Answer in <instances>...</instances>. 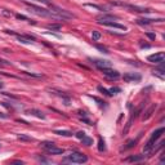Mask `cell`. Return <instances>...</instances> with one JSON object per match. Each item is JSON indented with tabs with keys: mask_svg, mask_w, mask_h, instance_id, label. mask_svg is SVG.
<instances>
[{
	"mask_svg": "<svg viewBox=\"0 0 165 165\" xmlns=\"http://www.w3.org/2000/svg\"><path fill=\"white\" fill-rule=\"evenodd\" d=\"M34 1H36V3H41V4H45V5H48V7H50L53 3L50 1V0H34Z\"/></svg>",
	"mask_w": 165,
	"mask_h": 165,
	"instance_id": "484cf974",
	"label": "cell"
},
{
	"mask_svg": "<svg viewBox=\"0 0 165 165\" xmlns=\"http://www.w3.org/2000/svg\"><path fill=\"white\" fill-rule=\"evenodd\" d=\"M81 142H82V145H85V146H92L93 145V139L90 138V137H88L87 134L81 138Z\"/></svg>",
	"mask_w": 165,
	"mask_h": 165,
	"instance_id": "d6986e66",
	"label": "cell"
},
{
	"mask_svg": "<svg viewBox=\"0 0 165 165\" xmlns=\"http://www.w3.org/2000/svg\"><path fill=\"white\" fill-rule=\"evenodd\" d=\"M137 142H138V138L132 139V141H128V143H126V146H124L123 150H124V151H126V150H129V148H133L134 146L137 145Z\"/></svg>",
	"mask_w": 165,
	"mask_h": 165,
	"instance_id": "e0dca14e",
	"label": "cell"
},
{
	"mask_svg": "<svg viewBox=\"0 0 165 165\" xmlns=\"http://www.w3.org/2000/svg\"><path fill=\"white\" fill-rule=\"evenodd\" d=\"M90 62L93 63V65L95 66V67L98 68V70H103V68H108L111 67V62L110 61H106V59H89Z\"/></svg>",
	"mask_w": 165,
	"mask_h": 165,
	"instance_id": "52a82bcc",
	"label": "cell"
},
{
	"mask_svg": "<svg viewBox=\"0 0 165 165\" xmlns=\"http://www.w3.org/2000/svg\"><path fill=\"white\" fill-rule=\"evenodd\" d=\"M98 90H100V92H102V93H103V94L108 95V97H111V95H112V93H111V92H110V90L104 89V88H102V87H98Z\"/></svg>",
	"mask_w": 165,
	"mask_h": 165,
	"instance_id": "cb8c5ba5",
	"label": "cell"
},
{
	"mask_svg": "<svg viewBox=\"0 0 165 165\" xmlns=\"http://www.w3.org/2000/svg\"><path fill=\"white\" fill-rule=\"evenodd\" d=\"M146 35H147V36L150 38L151 40H155V38H156V36H155V34H152V32H146Z\"/></svg>",
	"mask_w": 165,
	"mask_h": 165,
	"instance_id": "4dcf8cb0",
	"label": "cell"
},
{
	"mask_svg": "<svg viewBox=\"0 0 165 165\" xmlns=\"http://www.w3.org/2000/svg\"><path fill=\"white\" fill-rule=\"evenodd\" d=\"M17 138L20 139V141H27V142H31V141H32V138H31V137L26 136V134H18V136H17Z\"/></svg>",
	"mask_w": 165,
	"mask_h": 165,
	"instance_id": "603a6c76",
	"label": "cell"
},
{
	"mask_svg": "<svg viewBox=\"0 0 165 165\" xmlns=\"http://www.w3.org/2000/svg\"><path fill=\"white\" fill-rule=\"evenodd\" d=\"M49 92L52 93V94H56V95H58V97H61L63 101H65V104H70V101H71V98H70V95L68 94H66V93H63V92H59V90H57V89H48Z\"/></svg>",
	"mask_w": 165,
	"mask_h": 165,
	"instance_id": "30bf717a",
	"label": "cell"
},
{
	"mask_svg": "<svg viewBox=\"0 0 165 165\" xmlns=\"http://www.w3.org/2000/svg\"><path fill=\"white\" fill-rule=\"evenodd\" d=\"M26 114L29 115H32V116H36L39 119H45V115L40 111V110H36V108H31V110H26Z\"/></svg>",
	"mask_w": 165,
	"mask_h": 165,
	"instance_id": "4fadbf2b",
	"label": "cell"
},
{
	"mask_svg": "<svg viewBox=\"0 0 165 165\" xmlns=\"http://www.w3.org/2000/svg\"><path fill=\"white\" fill-rule=\"evenodd\" d=\"M40 146H41V148H44V150L48 153H50V155H62V153L65 152L63 148L57 147L53 142H41Z\"/></svg>",
	"mask_w": 165,
	"mask_h": 165,
	"instance_id": "5b68a950",
	"label": "cell"
},
{
	"mask_svg": "<svg viewBox=\"0 0 165 165\" xmlns=\"http://www.w3.org/2000/svg\"><path fill=\"white\" fill-rule=\"evenodd\" d=\"M155 108H156V104H152V106H151L150 108H148L147 111L145 112V115H143V117H142V120L145 121V120H148V119H150V117L152 116V112L155 111Z\"/></svg>",
	"mask_w": 165,
	"mask_h": 165,
	"instance_id": "2e32d148",
	"label": "cell"
},
{
	"mask_svg": "<svg viewBox=\"0 0 165 165\" xmlns=\"http://www.w3.org/2000/svg\"><path fill=\"white\" fill-rule=\"evenodd\" d=\"M88 161V156L81 152H71L66 158H63V163H71V164H84Z\"/></svg>",
	"mask_w": 165,
	"mask_h": 165,
	"instance_id": "3957f363",
	"label": "cell"
},
{
	"mask_svg": "<svg viewBox=\"0 0 165 165\" xmlns=\"http://www.w3.org/2000/svg\"><path fill=\"white\" fill-rule=\"evenodd\" d=\"M124 81L126 82H133V81H139L141 80V75L136 72H128V74H124L123 76Z\"/></svg>",
	"mask_w": 165,
	"mask_h": 165,
	"instance_id": "9c48e42d",
	"label": "cell"
},
{
	"mask_svg": "<svg viewBox=\"0 0 165 165\" xmlns=\"http://www.w3.org/2000/svg\"><path fill=\"white\" fill-rule=\"evenodd\" d=\"M23 4L27 7L29 12L34 13V14H36V16H40V17H50L52 18L50 10L46 9V8H41V7H39V5L31 4V3H29V1H23Z\"/></svg>",
	"mask_w": 165,
	"mask_h": 165,
	"instance_id": "7a4b0ae2",
	"label": "cell"
},
{
	"mask_svg": "<svg viewBox=\"0 0 165 165\" xmlns=\"http://www.w3.org/2000/svg\"><path fill=\"white\" fill-rule=\"evenodd\" d=\"M98 150L101 151V152H103V151H106V143H104V141L102 138L98 139Z\"/></svg>",
	"mask_w": 165,
	"mask_h": 165,
	"instance_id": "44dd1931",
	"label": "cell"
},
{
	"mask_svg": "<svg viewBox=\"0 0 165 165\" xmlns=\"http://www.w3.org/2000/svg\"><path fill=\"white\" fill-rule=\"evenodd\" d=\"M13 164H23L22 161H20V160H17V161H13Z\"/></svg>",
	"mask_w": 165,
	"mask_h": 165,
	"instance_id": "d590c367",
	"label": "cell"
},
{
	"mask_svg": "<svg viewBox=\"0 0 165 165\" xmlns=\"http://www.w3.org/2000/svg\"><path fill=\"white\" fill-rule=\"evenodd\" d=\"M164 18H159V20H148V18H142V20H137L138 25H150L152 22H163Z\"/></svg>",
	"mask_w": 165,
	"mask_h": 165,
	"instance_id": "9a60e30c",
	"label": "cell"
},
{
	"mask_svg": "<svg viewBox=\"0 0 165 165\" xmlns=\"http://www.w3.org/2000/svg\"><path fill=\"white\" fill-rule=\"evenodd\" d=\"M164 130H165L164 128H159L158 130H155V132H153V133H152V136H151V139L147 142V143H146L145 148H143V152H145V153H148V152H151V151L153 150V147H155L156 141H158V139L160 138L161 136H163Z\"/></svg>",
	"mask_w": 165,
	"mask_h": 165,
	"instance_id": "277c9868",
	"label": "cell"
},
{
	"mask_svg": "<svg viewBox=\"0 0 165 165\" xmlns=\"http://www.w3.org/2000/svg\"><path fill=\"white\" fill-rule=\"evenodd\" d=\"M54 134H58L62 137H72V132L70 130H54Z\"/></svg>",
	"mask_w": 165,
	"mask_h": 165,
	"instance_id": "ac0fdd59",
	"label": "cell"
},
{
	"mask_svg": "<svg viewBox=\"0 0 165 165\" xmlns=\"http://www.w3.org/2000/svg\"><path fill=\"white\" fill-rule=\"evenodd\" d=\"M97 22L98 23H103V22H110V21H117L119 18L116 17V16H112V14H103V16H98L97 18Z\"/></svg>",
	"mask_w": 165,
	"mask_h": 165,
	"instance_id": "8fae6325",
	"label": "cell"
},
{
	"mask_svg": "<svg viewBox=\"0 0 165 165\" xmlns=\"http://www.w3.org/2000/svg\"><path fill=\"white\" fill-rule=\"evenodd\" d=\"M49 8H50L49 10H50V13H52V18H56V20H71V18L75 17V16H74L72 13H70L68 10L57 7V5H54V4H52Z\"/></svg>",
	"mask_w": 165,
	"mask_h": 165,
	"instance_id": "6da1fadb",
	"label": "cell"
},
{
	"mask_svg": "<svg viewBox=\"0 0 165 165\" xmlns=\"http://www.w3.org/2000/svg\"><path fill=\"white\" fill-rule=\"evenodd\" d=\"M7 117H8V115H5L4 112L0 111V119H7Z\"/></svg>",
	"mask_w": 165,
	"mask_h": 165,
	"instance_id": "836d02e7",
	"label": "cell"
},
{
	"mask_svg": "<svg viewBox=\"0 0 165 165\" xmlns=\"http://www.w3.org/2000/svg\"><path fill=\"white\" fill-rule=\"evenodd\" d=\"M4 65H9V63H7L5 61H3V59L0 58V66H4Z\"/></svg>",
	"mask_w": 165,
	"mask_h": 165,
	"instance_id": "e575fe53",
	"label": "cell"
},
{
	"mask_svg": "<svg viewBox=\"0 0 165 165\" xmlns=\"http://www.w3.org/2000/svg\"><path fill=\"white\" fill-rule=\"evenodd\" d=\"M101 25H103V26H108V27H114V29L124 30V31H125V30H126V27L124 26V25H120V23H117V22H115V21H110V22H103V23H101Z\"/></svg>",
	"mask_w": 165,
	"mask_h": 165,
	"instance_id": "7c38bea8",
	"label": "cell"
},
{
	"mask_svg": "<svg viewBox=\"0 0 165 165\" xmlns=\"http://www.w3.org/2000/svg\"><path fill=\"white\" fill-rule=\"evenodd\" d=\"M46 29H48V30H52V31H58V30H61V25L49 23V25H46Z\"/></svg>",
	"mask_w": 165,
	"mask_h": 165,
	"instance_id": "ffe728a7",
	"label": "cell"
},
{
	"mask_svg": "<svg viewBox=\"0 0 165 165\" xmlns=\"http://www.w3.org/2000/svg\"><path fill=\"white\" fill-rule=\"evenodd\" d=\"M84 7H90V8H94V9H98V10H104V8L100 7V5H95V4H84Z\"/></svg>",
	"mask_w": 165,
	"mask_h": 165,
	"instance_id": "d4e9b609",
	"label": "cell"
},
{
	"mask_svg": "<svg viewBox=\"0 0 165 165\" xmlns=\"http://www.w3.org/2000/svg\"><path fill=\"white\" fill-rule=\"evenodd\" d=\"M97 48H98V49H100V50H102V52H103V53H106V54H107V53H108V50H107V49H106V48H104V46H101V45H97Z\"/></svg>",
	"mask_w": 165,
	"mask_h": 165,
	"instance_id": "1f68e13d",
	"label": "cell"
},
{
	"mask_svg": "<svg viewBox=\"0 0 165 165\" xmlns=\"http://www.w3.org/2000/svg\"><path fill=\"white\" fill-rule=\"evenodd\" d=\"M148 61L152 62V63H163L164 59H165V54L163 52H160V53H155V54H151V56H148Z\"/></svg>",
	"mask_w": 165,
	"mask_h": 165,
	"instance_id": "ba28073f",
	"label": "cell"
},
{
	"mask_svg": "<svg viewBox=\"0 0 165 165\" xmlns=\"http://www.w3.org/2000/svg\"><path fill=\"white\" fill-rule=\"evenodd\" d=\"M16 17L18 18V20H25V21H29V18L27 17H25V16H22V14H17Z\"/></svg>",
	"mask_w": 165,
	"mask_h": 165,
	"instance_id": "d6a6232c",
	"label": "cell"
},
{
	"mask_svg": "<svg viewBox=\"0 0 165 165\" xmlns=\"http://www.w3.org/2000/svg\"><path fill=\"white\" fill-rule=\"evenodd\" d=\"M1 88H3V82H0V89H1Z\"/></svg>",
	"mask_w": 165,
	"mask_h": 165,
	"instance_id": "8d00e7d4",
	"label": "cell"
},
{
	"mask_svg": "<svg viewBox=\"0 0 165 165\" xmlns=\"http://www.w3.org/2000/svg\"><path fill=\"white\" fill-rule=\"evenodd\" d=\"M92 39H93V41H98V40L101 39V32L97 31V30H93V32H92Z\"/></svg>",
	"mask_w": 165,
	"mask_h": 165,
	"instance_id": "7402d4cb",
	"label": "cell"
},
{
	"mask_svg": "<svg viewBox=\"0 0 165 165\" xmlns=\"http://www.w3.org/2000/svg\"><path fill=\"white\" fill-rule=\"evenodd\" d=\"M38 160L40 161V163H52V160H48V159H45V158H38Z\"/></svg>",
	"mask_w": 165,
	"mask_h": 165,
	"instance_id": "83f0119b",
	"label": "cell"
},
{
	"mask_svg": "<svg viewBox=\"0 0 165 165\" xmlns=\"http://www.w3.org/2000/svg\"><path fill=\"white\" fill-rule=\"evenodd\" d=\"M142 160H145L143 155H132L125 159V161H128V163H139V161H142Z\"/></svg>",
	"mask_w": 165,
	"mask_h": 165,
	"instance_id": "5bb4252c",
	"label": "cell"
},
{
	"mask_svg": "<svg viewBox=\"0 0 165 165\" xmlns=\"http://www.w3.org/2000/svg\"><path fill=\"white\" fill-rule=\"evenodd\" d=\"M101 71H102V74L108 79V80H117V79L120 78V74L117 72L116 70H112L111 67L103 68V70H101Z\"/></svg>",
	"mask_w": 165,
	"mask_h": 165,
	"instance_id": "8992f818",
	"label": "cell"
},
{
	"mask_svg": "<svg viewBox=\"0 0 165 165\" xmlns=\"http://www.w3.org/2000/svg\"><path fill=\"white\" fill-rule=\"evenodd\" d=\"M75 136H76V137H78V138H79V139H81V138H82V137H84V136H85V133H84V132H81V130H80V132H78V133H76V134H75Z\"/></svg>",
	"mask_w": 165,
	"mask_h": 165,
	"instance_id": "f546056e",
	"label": "cell"
},
{
	"mask_svg": "<svg viewBox=\"0 0 165 165\" xmlns=\"http://www.w3.org/2000/svg\"><path fill=\"white\" fill-rule=\"evenodd\" d=\"M155 74H159V75H160V78H164V68L163 67H159L158 70L155 71Z\"/></svg>",
	"mask_w": 165,
	"mask_h": 165,
	"instance_id": "4316f807",
	"label": "cell"
},
{
	"mask_svg": "<svg viewBox=\"0 0 165 165\" xmlns=\"http://www.w3.org/2000/svg\"><path fill=\"white\" fill-rule=\"evenodd\" d=\"M110 92H111L112 94H115V93H117V92H121V89H120V88H111Z\"/></svg>",
	"mask_w": 165,
	"mask_h": 165,
	"instance_id": "f1b7e54d",
	"label": "cell"
}]
</instances>
